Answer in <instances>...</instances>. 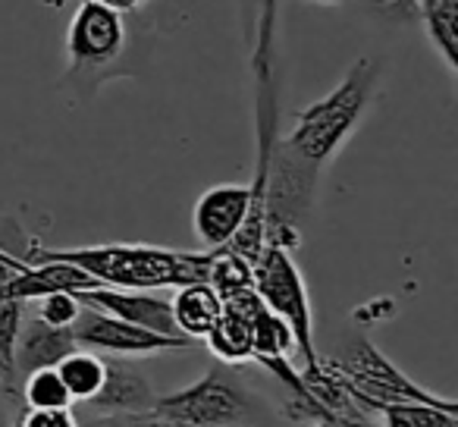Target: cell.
Wrapping results in <instances>:
<instances>
[{
  "label": "cell",
  "mask_w": 458,
  "mask_h": 427,
  "mask_svg": "<svg viewBox=\"0 0 458 427\" xmlns=\"http://www.w3.org/2000/svg\"><path fill=\"white\" fill-rule=\"evenodd\" d=\"M79 427H170V421L160 418L154 408L148 412H114V414H95L91 421Z\"/></svg>",
  "instance_id": "obj_23"
},
{
  "label": "cell",
  "mask_w": 458,
  "mask_h": 427,
  "mask_svg": "<svg viewBox=\"0 0 458 427\" xmlns=\"http://www.w3.org/2000/svg\"><path fill=\"white\" fill-rule=\"evenodd\" d=\"M16 427H79L72 408H22Z\"/></svg>",
  "instance_id": "obj_24"
},
{
  "label": "cell",
  "mask_w": 458,
  "mask_h": 427,
  "mask_svg": "<svg viewBox=\"0 0 458 427\" xmlns=\"http://www.w3.org/2000/svg\"><path fill=\"white\" fill-rule=\"evenodd\" d=\"M345 387L355 393V399L364 408H380L386 402H430V406H445L452 399L427 393L420 383H414L408 374H402L370 339L358 337L343 349V355L324 362Z\"/></svg>",
  "instance_id": "obj_4"
},
{
  "label": "cell",
  "mask_w": 458,
  "mask_h": 427,
  "mask_svg": "<svg viewBox=\"0 0 458 427\" xmlns=\"http://www.w3.org/2000/svg\"><path fill=\"white\" fill-rule=\"evenodd\" d=\"M26 408H72V399L66 393L64 380H60L57 368H41L32 371L20 380V389Z\"/></svg>",
  "instance_id": "obj_20"
},
{
  "label": "cell",
  "mask_w": 458,
  "mask_h": 427,
  "mask_svg": "<svg viewBox=\"0 0 458 427\" xmlns=\"http://www.w3.org/2000/svg\"><path fill=\"white\" fill-rule=\"evenodd\" d=\"M255 293L276 318L286 320L295 337V349L305 358V368H318L320 355L314 346L311 299H308L305 277H301L293 252L283 245H264L255 261Z\"/></svg>",
  "instance_id": "obj_3"
},
{
  "label": "cell",
  "mask_w": 458,
  "mask_h": 427,
  "mask_svg": "<svg viewBox=\"0 0 458 427\" xmlns=\"http://www.w3.org/2000/svg\"><path fill=\"white\" fill-rule=\"evenodd\" d=\"M251 399L233 377L223 374V368H214L195 380L191 387H182L176 393L157 396L154 412L170 427H214V424H236L249 414Z\"/></svg>",
  "instance_id": "obj_5"
},
{
  "label": "cell",
  "mask_w": 458,
  "mask_h": 427,
  "mask_svg": "<svg viewBox=\"0 0 458 427\" xmlns=\"http://www.w3.org/2000/svg\"><path fill=\"white\" fill-rule=\"evenodd\" d=\"M76 343L82 349L101 352V355H154V352H176L189 349L195 339L189 337H164V333H151L145 327H135L129 320H120L114 314H104L98 308H85L79 312L76 324Z\"/></svg>",
  "instance_id": "obj_6"
},
{
  "label": "cell",
  "mask_w": 458,
  "mask_h": 427,
  "mask_svg": "<svg viewBox=\"0 0 458 427\" xmlns=\"http://www.w3.org/2000/svg\"><path fill=\"white\" fill-rule=\"evenodd\" d=\"M377 79H380V66L368 57L358 60L330 95L295 114V126L289 129L283 145L305 158L308 164L324 167L355 132L358 120L377 91Z\"/></svg>",
  "instance_id": "obj_2"
},
{
  "label": "cell",
  "mask_w": 458,
  "mask_h": 427,
  "mask_svg": "<svg viewBox=\"0 0 458 427\" xmlns=\"http://www.w3.org/2000/svg\"><path fill=\"white\" fill-rule=\"evenodd\" d=\"M76 333L72 327H54L35 314L32 320L20 324V337H16V389L20 380L32 371L41 368H57L70 352H76Z\"/></svg>",
  "instance_id": "obj_11"
},
{
  "label": "cell",
  "mask_w": 458,
  "mask_h": 427,
  "mask_svg": "<svg viewBox=\"0 0 458 427\" xmlns=\"http://www.w3.org/2000/svg\"><path fill=\"white\" fill-rule=\"evenodd\" d=\"M377 412L383 427H458V402L430 406V402H386Z\"/></svg>",
  "instance_id": "obj_17"
},
{
  "label": "cell",
  "mask_w": 458,
  "mask_h": 427,
  "mask_svg": "<svg viewBox=\"0 0 458 427\" xmlns=\"http://www.w3.org/2000/svg\"><path fill=\"white\" fill-rule=\"evenodd\" d=\"M251 204V185H214V189L201 192L191 210V226H195L198 239L208 252L226 249L233 236L242 226L245 214Z\"/></svg>",
  "instance_id": "obj_8"
},
{
  "label": "cell",
  "mask_w": 458,
  "mask_h": 427,
  "mask_svg": "<svg viewBox=\"0 0 458 427\" xmlns=\"http://www.w3.org/2000/svg\"><path fill=\"white\" fill-rule=\"evenodd\" d=\"M79 312H82V305H79L76 293H51L38 299V318L54 327H72Z\"/></svg>",
  "instance_id": "obj_22"
},
{
  "label": "cell",
  "mask_w": 458,
  "mask_h": 427,
  "mask_svg": "<svg viewBox=\"0 0 458 427\" xmlns=\"http://www.w3.org/2000/svg\"><path fill=\"white\" fill-rule=\"evenodd\" d=\"M370 7L383 16H393V20H411L414 16V0H368Z\"/></svg>",
  "instance_id": "obj_25"
},
{
  "label": "cell",
  "mask_w": 458,
  "mask_h": 427,
  "mask_svg": "<svg viewBox=\"0 0 458 427\" xmlns=\"http://www.w3.org/2000/svg\"><path fill=\"white\" fill-rule=\"evenodd\" d=\"M204 343H208V349L226 364L251 362V320L236 312H229V308H223L216 324L210 327V333L204 337Z\"/></svg>",
  "instance_id": "obj_16"
},
{
  "label": "cell",
  "mask_w": 458,
  "mask_h": 427,
  "mask_svg": "<svg viewBox=\"0 0 458 427\" xmlns=\"http://www.w3.org/2000/svg\"><path fill=\"white\" fill-rule=\"evenodd\" d=\"M214 427H233V424H214Z\"/></svg>",
  "instance_id": "obj_28"
},
{
  "label": "cell",
  "mask_w": 458,
  "mask_h": 427,
  "mask_svg": "<svg viewBox=\"0 0 458 427\" xmlns=\"http://www.w3.org/2000/svg\"><path fill=\"white\" fill-rule=\"evenodd\" d=\"M57 374H60V380H64L72 402H91L98 396V389L104 387L107 362H104L101 352H91L79 346L76 352H70V355L57 364Z\"/></svg>",
  "instance_id": "obj_15"
},
{
  "label": "cell",
  "mask_w": 458,
  "mask_h": 427,
  "mask_svg": "<svg viewBox=\"0 0 458 427\" xmlns=\"http://www.w3.org/2000/svg\"><path fill=\"white\" fill-rule=\"evenodd\" d=\"M223 312V302L208 283H189L179 286L176 295L170 299V314L173 324L182 337L189 339H204L210 333V327L216 324Z\"/></svg>",
  "instance_id": "obj_13"
},
{
  "label": "cell",
  "mask_w": 458,
  "mask_h": 427,
  "mask_svg": "<svg viewBox=\"0 0 458 427\" xmlns=\"http://www.w3.org/2000/svg\"><path fill=\"white\" fill-rule=\"evenodd\" d=\"M314 427H327V424H314Z\"/></svg>",
  "instance_id": "obj_29"
},
{
  "label": "cell",
  "mask_w": 458,
  "mask_h": 427,
  "mask_svg": "<svg viewBox=\"0 0 458 427\" xmlns=\"http://www.w3.org/2000/svg\"><path fill=\"white\" fill-rule=\"evenodd\" d=\"M22 261H66L72 268L85 270L98 286L110 289H179L189 286V283H208L214 252H179L139 243L82 245V249L32 245Z\"/></svg>",
  "instance_id": "obj_1"
},
{
  "label": "cell",
  "mask_w": 458,
  "mask_h": 427,
  "mask_svg": "<svg viewBox=\"0 0 458 427\" xmlns=\"http://www.w3.org/2000/svg\"><path fill=\"white\" fill-rule=\"evenodd\" d=\"M22 324V302L0 305V380L10 393H16V337Z\"/></svg>",
  "instance_id": "obj_21"
},
{
  "label": "cell",
  "mask_w": 458,
  "mask_h": 427,
  "mask_svg": "<svg viewBox=\"0 0 458 427\" xmlns=\"http://www.w3.org/2000/svg\"><path fill=\"white\" fill-rule=\"evenodd\" d=\"M295 349V337L286 327V320L276 318L270 308L258 312L251 320V362H264V358H286Z\"/></svg>",
  "instance_id": "obj_19"
},
{
  "label": "cell",
  "mask_w": 458,
  "mask_h": 427,
  "mask_svg": "<svg viewBox=\"0 0 458 427\" xmlns=\"http://www.w3.org/2000/svg\"><path fill=\"white\" fill-rule=\"evenodd\" d=\"M123 45H126V22L120 10L104 0H82L66 29V54L72 70L110 64L120 57Z\"/></svg>",
  "instance_id": "obj_7"
},
{
  "label": "cell",
  "mask_w": 458,
  "mask_h": 427,
  "mask_svg": "<svg viewBox=\"0 0 458 427\" xmlns=\"http://www.w3.org/2000/svg\"><path fill=\"white\" fill-rule=\"evenodd\" d=\"M79 305L98 308L104 314H114L120 320H129L135 327H145L151 333H164V337H182L173 324L170 314V299H160L151 289H110V286H95L76 293Z\"/></svg>",
  "instance_id": "obj_9"
},
{
  "label": "cell",
  "mask_w": 458,
  "mask_h": 427,
  "mask_svg": "<svg viewBox=\"0 0 458 427\" xmlns=\"http://www.w3.org/2000/svg\"><path fill=\"white\" fill-rule=\"evenodd\" d=\"M0 427H13V424H10V418H7L4 412H0Z\"/></svg>",
  "instance_id": "obj_27"
},
{
  "label": "cell",
  "mask_w": 458,
  "mask_h": 427,
  "mask_svg": "<svg viewBox=\"0 0 458 427\" xmlns=\"http://www.w3.org/2000/svg\"><path fill=\"white\" fill-rule=\"evenodd\" d=\"M208 286L220 299H226L233 293H242V289H251L255 286V264L249 258L236 255L233 249H216L208 270Z\"/></svg>",
  "instance_id": "obj_18"
},
{
  "label": "cell",
  "mask_w": 458,
  "mask_h": 427,
  "mask_svg": "<svg viewBox=\"0 0 458 427\" xmlns=\"http://www.w3.org/2000/svg\"><path fill=\"white\" fill-rule=\"evenodd\" d=\"M414 16L424 20L427 38L452 73L458 70V0H414Z\"/></svg>",
  "instance_id": "obj_14"
},
{
  "label": "cell",
  "mask_w": 458,
  "mask_h": 427,
  "mask_svg": "<svg viewBox=\"0 0 458 427\" xmlns=\"http://www.w3.org/2000/svg\"><path fill=\"white\" fill-rule=\"evenodd\" d=\"M104 4H110V7H116L120 13H126V10H135L141 4V0H104Z\"/></svg>",
  "instance_id": "obj_26"
},
{
  "label": "cell",
  "mask_w": 458,
  "mask_h": 427,
  "mask_svg": "<svg viewBox=\"0 0 458 427\" xmlns=\"http://www.w3.org/2000/svg\"><path fill=\"white\" fill-rule=\"evenodd\" d=\"M107 362V374H104V387L98 389V396L85 406L95 414H114V412H148L157 402V393L148 383L145 374L132 368L126 362L116 358H104Z\"/></svg>",
  "instance_id": "obj_12"
},
{
  "label": "cell",
  "mask_w": 458,
  "mask_h": 427,
  "mask_svg": "<svg viewBox=\"0 0 458 427\" xmlns=\"http://www.w3.org/2000/svg\"><path fill=\"white\" fill-rule=\"evenodd\" d=\"M98 283L85 270L66 261H35L26 270H0V305L4 302H38L51 293H85Z\"/></svg>",
  "instance_id": "obj_10"
}]
</instances>
